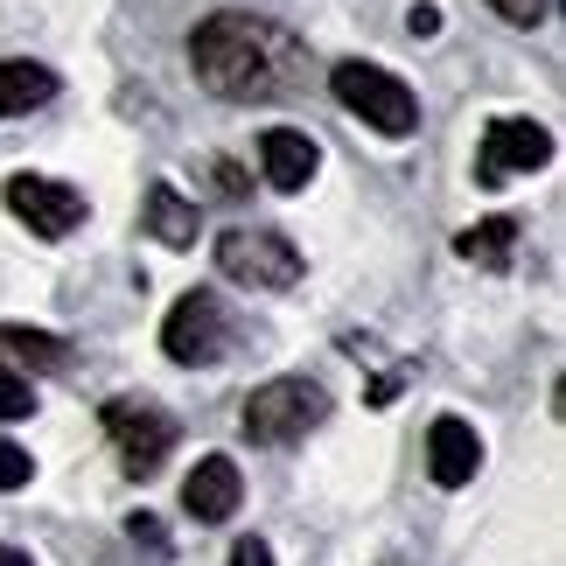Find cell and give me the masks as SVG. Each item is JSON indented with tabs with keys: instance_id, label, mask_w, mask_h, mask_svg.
<instances>
[{
	"instance_id": "18",
	"label": "cell",
	"mask_w": 566,
	"mask_h": 566,
	"mask_svg": "<svg viewBox=\"0 0 566 566\" xmlns=\"http://www.w3.org/2000/svg\"><path fill=\"white\" fill-rule=\"evenodd\" d=\"M496 14L511 21V29H538V21H546V0H490Z\"/></svg>"
},
{
	"instance_id": "9",
	"label": "cell",
	"mask_w": 566,
	"mask_h": 566,
	"mask_svg": "<svg viewBox=\"0 0 566 566\" xmlns=\"http://www.w3.org/2000/svg\"><path fill=\"white\" fill-rule=\"evenodd\" d=\"M238 496H245L238 462L231 454H203V462L189 469V483H182V511L196 517V525H224V517L238 511Z\"/></svg>"
},
{
	"instance_id": "16",
	"label": "cell",
	"mask_w": 566,
	"mask_h": 566,
	"mask_svg": "<svg viewBox=\"0 0 566 566\" xmlns=\"http://www.w3.org/2000/svg\"><path fill=\"white\" fill-rule=\"evenodd\" d=\"M29 412H35L29 378H8V371H0V420H29Z\"/></svg>"
},
{
	"instance_id": "15",
	"label": "cell",
	"mask_w": 566,
	"mask_h": 566,
	"mask_svg": "<svg viewBox=\"0 0 566 566\" xmlns=\"http://www.w3.org/2000/svg\"><path fill=\"white\" fill-rule=\"evenodd\" d=\"M511 245H517V224H511V217H483V224H469L462 238H454V252L475 259V266H504Z\"/></svg>"
},
{
	"instance_id": "4",
	"label": "cell",
	"mask_w": 566,
	"mask_h": 566,
	"mask_svg": "<svg viewBox=\"0 0 566 566\" xmlns=\"http://www.w3.org/2000/svg\"><path fill=\"white\" fill-rule=\"evenodd\" d=\"M161 350H168V364H182V371H203V364H217V357L231 350V315H224V301H217L210 287L182 294L176 308H168V322H161Z\"/></svg>"
},
{
	"instance_id": "21",
	"label": "cell",
	"mask_w": 566,
	"mask_h": 566,
	"mask_svg": "<svg viewBox=\"0 0 566 566\" xmlns=\"http://www.w3.org/2000/svg\"><path fill=\"white\" fill-rule=\"evenodd\" d=\"M210 176H217V189H224V196H245V176H238V161H217Z\"/></svg>"
},
{
	"instance_id": "11",
	"label": "cell",
	"mask_w": 566,
	"mask_h": 566,
	"mask_svg": "<svg viewBox=\"0 0 566 566\" xmlns=\"http://www.w3.org/2000/svg\"><path fill=\"white\" fill-rule=\"evenodd\" d=\"M259 168H266V182L273 189H308L315 182V168H322V147L308 134H294V126H266L259 134Z\"/></svg>"
},
{
	"instance_id": "7",
	"label": "cell",
	"mask_w": 566,
	"mask_h": 566,
	"mask_svg": "<svg viewBox=\"0 0 566 566\" xmlns=\"http://www.w3.org/2000/svg\"><path fill=\"white\" fill-rule=\"evenodd\" d=\"M105 441L119 448L126 475H155L168 454H176V420L155 412L147 399H113V406H105Z\"/></svg>"
},
{
	"instance_id": "17",
	"label": "cell",
	"mask_w": 566,
	"mask_h": 566,
	"mask_svg": "<svg viewBox=\"0 0 566 566\" xmlns=\"http://www.w3.org/2000/svg\"><path fill=\"white\" fill-rule=\"evenodd\" d=\"M35 475V462H29V448H14V441H0V490H21Z\"/></svg>"
},
{
	"instance_id": "13",
	"label": "cell",
	"mask_w": 566,
	"mask_h": 566,
	"mask_svg": "<svg viewBox=\"0 0 566 566\" xmlns=\"http://www.w3.org/2000/svg\"><path fill=\"white\" fill-rule=\"evenodd\" d=\"M50 98H56V71H50V63L0 56V119L29 113V105H50Z\"/></svg>"
},
{
	"instance_id": "3",
	"label": "cell",
	"mask_w": 566,
	"mask_h": 566,
	"mask_svg": "<svg viewBox=\"0 0 566 566\" xmlns=\"http://www.w3.org/2000/svg\"><path fill=\"white\" fill-rule=\"evenodd\" d=\"M329 92L350 105L371 134H385V140H406L412 126H420V98H412L391 71H378V63H336V71H329Z\"/></svg>"
},
{
	"instance_id": "19",
	"label": "cell",
	"mask_w": 566,
	"mask_h": 566,
	"mask_svg": "<svg viewBox=\"0 0 566 566\" xmlns=\"http://www.w3.org/2000/svg\"><path fill=\"white\" fill-rule=\"evenodd\" d=\"M231 566H273V546H266V538H238V546H231Z\"/></svg>"
},
{
	"instance_id": "6",
	"label": "cell",
	"mask_w": 566,
	"mask_h": 566,
	"mask_svg": "<svg viewBox=\"0 0 566 566\" xmlns=\"http://www.w3.org/2000/svg\"><path fill=\"white\" fill-rule=\"evenodd\" d=\"M546 161H553V134H546V126L504 113V119L483 126V147H475V182H483V189H504L511 176H532V168H546Z\"/></svg>"
},
{
	"instance_id": "1",
	"label": "cell",
	"mask_w": 566,
	"mask_h": 566,
	"mask_svg": "<svg viewBox=\"0 0 566 566\" xmlns=\"http://www.w3.org/2000/svg\"><path fill=\"white\" fill-rule=\"evenodd\" d=\"M189 63L217 98H280L301 77V42L259 14H210L189 35Z\"/></svg>"
},
{
	"instance_id": "14",
	"label": "cell",
	"mask_w": 566,
	"mask_h": 566,
	"mask_svg": "<svg viewBox=\"0 0 566 566\" xmlns=\"http://www.w3.org/2000/svg\"><path fill=\"white\" fill-rule=\"evenodd\" d=\"M147 231H155L161 245L182 252V245H196V210H189L168 182H147Z\"/></svg>"
},
{
	"instance_id": "12",
	"label": "cell",
	"mask_w": 566,
	"mask_h": 566,
	"mask_svg": "<svg viewBox=\"0 0 566 566\" xmlns=\"http://www.w3.org/2000/svg\"><path fill=\"white\" fill-rule=\"evenodd\" d=\"M71 364V343L50 329H29V322H0V371L8 378H35V371H63Z\"/></svg>"
},
{
	"instance_id": "20",
	"label": "cell",
	"mask_w": 566,
	"mask_h": 566,
	"mask_svg": "<svg viewBox=\"0 0 566 566\" xmlns=\"http://www.w3.org/2000/svg\"><path fill=\"white\" fill-rule=\"evenodd\" d=\"M406 29H412V35H441V8H433V0H420V8L406 14Z\"/></svg>"
},
{
	"instance_id": "8",
	"label": "cell",
	"mask_w": 566,
	"mask_h": 566,
	"mask_svg": "<svg viewBox=\"0 0 566 566\" xmlns=\"http://www.w3.org/2000/svg\"><path fill=\"white\" fill-rule=\"evenodd\" d=\"M8 210L29 224L35 238H71L77 224H84V189H71V182H56V176H14L8 182Z\"/></svg>"
},
{
	"instance_id": "5",
	"label": "cell",
	"mask_w": 566,
	"mask_h": 566,
	"mask_svg": "<svg viewBox=\"0 0 566 566\" xmlns=\"http://www.w3.org/2000/svg\"><path fill=\"white\" fill-rule=\"evenodd\" d=\"M217 266H224V280H238V287H294L301 280V252H294V238H280V231H224L217 238Z\"/></svg>"
},
{
	"instance_id": "22",
	"label": "cell",
	"mask_w": 566,
	"mask_h": 566,
	"mask_svg": "<svg viewBox=\"0 0 566 566\" xmlns=\"http://www.w3.org/2000/svg\"><path fill=\"white\" fill-rule=\"evenodd\" d=\"M0 566H35V559L21 553V546H0Z\"/></svg>"
},
{
	"instance_id": "10",
	"label": "cell",
	"mask_w": 566,
	"mask_h": 566,
	"mask_svg": "<svg viewBox=\"0 0 566 566\" xmlns=\"http://www.w3.org/2000/svg\"><path fill=\"white\" fill-rule=\"evenodd\" d=\"M475 469H483V441H475V427L454 420V412H441V420L427 427V475L441 490H462Z\"/></svg>"
},
{
	"instance_id": "2",
	"label": "cell",
	"mask_w": 566,
	"mask_h": 566,
	"mask_svg": "<svg viewBox=\"0 0 566 566\" xmlns=\"http://www.w3.org/2000/svg\"><path fill=\"white\" fill-rule=\"evenodd\" d=\"M245 441L252 448H287V441H301L308 427H322L329 420V391H322L315 378H266L245 399Z\"/></svg>"
}]
</instances>
